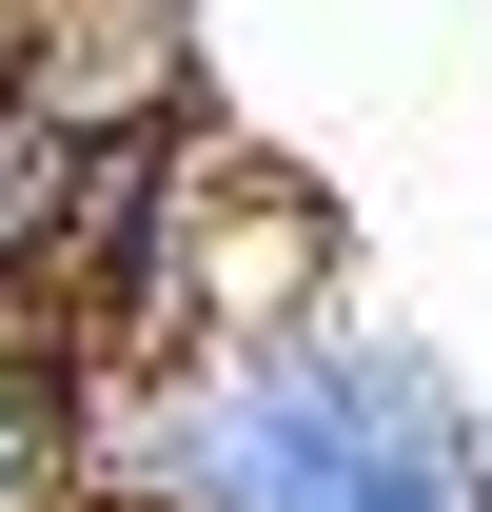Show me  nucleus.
Segmentation results:
<instances>
[{
  "instance_id": "nucleus-3",
  "label": "nucleus",
  "mask_w": 492,
  "mask_h": 512,
  "mask_svg": "<svg viewBox=\"0 0 492 512\" xmlns=\"http://www.w3.org/2000/svg\"><path fill=\"white\" fill-rule=\"evenodd\" d=\"M119 355L60 316V296H0V512H79L119 473Z\"/></svg>"
},
{
  "instance_id": "nucleus-2",
  "label": "nucleus",
  "mask_w": 492,
  "mask_h": 512,
  "mask_svg": "<svg viewBox=\"0 0 492 512\" xmlns=\"http://www.w3.org/2000/svg\"><path fill=\"white\" fill-rule=\"evenodd\" d=\"M0 79H20L79 158H119V138H197V20H178V0H20Z\"/></svg>"
},
{
  "instance_id": "nucleus-1",
  "label": "nucleus",
  "mask_w": 492,
  "mask_h": 512,
  "mask_svg": "<svg viewBox=\"0 0 492 512\" xmlns=\"http://www.w3.org/2000/svg\"><path fill=\"white\" fill-rule=\"evenodd\" d=\"M119 512H492V434L394 316L315 296L119 394Z\"/></svg>"
},
{
  "instance_id": "nucleus-4",
  "label": "nucleus",
  "mask_w": 492,
  "mask_h": 512,
  "mask_svg": "<svg viewBox=\"0 0 492 512\" xmlns=\"http://www.w3.org/2000/svg\"><path fill=\"white\" fill-rule=\"evenodd\" d=\"M0 40H20V0H0Z\"/></svg>"
}]
</instances>
